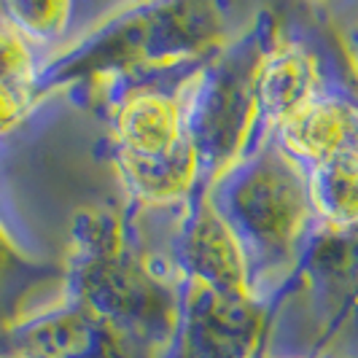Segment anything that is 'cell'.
I'll list each match as a JSON object with an SVG mask.
<instances>
[{
	"label": "cell",
	"mask_w": 358,
	"mask_h": 358,
	"mask_svg": "<svg viewBox=\"0 0 358 358\" xmlns=\"http://www.w3.org/2000/svg\"><path fill=\"white\" fill-rule=\"evenodd\" d=\"M180 288L178 278L138 243L124 202L76 213L62 264V299L167 358L178 329Z\"/></svg>",
	"instance_id": "6da1fadb"
},
{
	"label": "cell",
	"mask_w": 358,
	"mask_h": 358,
	"mask_svg": "<svg viewBox=\"0 0 358 358\" xmlns=\"http://www.w3.org/2000/svg\"><path fill=\"white\" fill-rule=\"evenodd\" d=\"M205 192L245 253L251 294L272 305L321 232L307 170L267 138L253 143Z\"/></svg>",
	"instance_id": "7a4b0ae2"
},
{
	"label": "cell",
	"mask_w": 358,
	"mask_h": 358,
	"mask_svg": "<svg viewBox=\"0 0 358 358\" xmlns=\"http://www.w3.org/2000/svg\"><path fill=\"white\" fill-rule=\"evenodd\" d=\"M218 3H143L116 6L71 52L49 62L41 92L81 78L116 81L208 59L251 17Z\"/></svg>",
	"instance_id": "3957f363"
},
{
	"label": "cell",
	"mask_w": 358,
	"mask_h": 358,
	"mask_svg": "<svg viewBox=\"0 0 358 358\" xmlns=\"http://www.w3.org/2000/svg\"><path fill=\"white\" fill-rule=\"evenodd\" d=\"M323 356H358V227H321L269 305L262 358Z\"/></svg>",
	"instance_id": "277c9868"
},
{
	"label": "cell",
	"mask_w": 358,
	"mask_h": 358,
	"mask_svg": "<svg viewBox=\"0 0 358 358\" xmlns=\"http://www.w3.org/2000/svg\"><path fill=\"white\" fill-rule=\"evenodd\" d=\"M275 19L256 14L234 38L215 49L194 73L186 108V135L199 162L202 186L213 183L253 141V78Z\"/></svg>",
	"instance_id": "5b68a950"
},
{
	"label": "cell",
	"mask_w": 358,
	"mask_h": 358,
	"mask_svg": "<svg viewBox=\"0 0 358 358\" xmlns=\"http://www.w3.org/2000/svg\"><path fill=\"white\" fill-rule=\"evenodd\" d=\"M202 62L108 81L106 119L110 157L164 159L189 145V90Z\"/></svg>",
	"instance_id": "8992f818"
},
{
	"label": "cell",
	"mask_w": 358,
	"mask_h": 358,
	"mask_svg": "<svg viewBox=\"0 0 358 358\" xmlns=\"http://www.w3.org/2000/svg\"><path fill=\"white\" fill-rule=\"evenodd\" d=\"M342 81H350L342 52L334 57L321 36L302 24L275 22L253 78L256 127L251 145L272 138L299 108Z\"/></svg>",
	"instance_id": "52a82bcc"
},
{
	"label": "cell",
	"mask_w": 358,
	"mask_h": 358,
	"mask_svg": "<svg viewBox=\"0 0 358 358\" xmlns=\"http://www.w3.org/2000/svg\"><path fill=\"white\" fill-rule=\"evenodd\" d=\"M269 305L253 294L183 283L176 340L167 358H262Z\"/></svg>",
	"instance_id": "ba28073f"
},
{
	"label": "cell",
	"mask_w": 358,
	"mask_h": 358,
	"mask_svg": "<svg viewBox=\"0 0 358 358\" xmlns=\"http://www.w3.org/2000/svg\"><path fill=\"white\" fill-rule=\"evenodd\" d=\"M176 267L183 283L229 294H251L245 253L205 189H199L186 205L176 240Z\"/></svg>",
	"instance_id": "9c48e42d"
},
{
	"label": "cell",
	"mask_w": 358,
	"mask_h": 358,
	"mask_svg": "<svg viewBox=\"0 0 358 358\" xmlns=\"http://www.w3.org/2000/svg\"><path fill=\"white\" fill-rule=\"evenodd\" d=\"M272 141L305 170L358 148V90L350 81L326 90L275 129Z\"/></svg>",
	"instance_id": "30bf717a"
},
{
	"label": "cell",
	"mask_w": 358,
	"mask_h": 358,
	"mask_svg": "<svg viewBox=\"0 0 358 358\" xmlns=\"http://www.w3.org/2000/svg\"><path fill=\"white\" fill-rule=\"evenodd\" d=\"M122 192L138 208H176L186 205L202 186L199 162L192 143L164 159H124L110 157Z\"/></svg>",
	"instance_id": "8fae6325"
},
{
	"label": "cell",
	"mask_w": 358,
	"mask_h": 358,
	"mask_svg": "<svg viewBox=\"0 0 358 358\" xmlns=\"http://www.w3.org/2000/svg\"><path fill=\"white\" fill-rule=\"evenodd\" d=\"M84 14H87V6L68 3V0H43V3L19 0V3L0 6V17L6 19L33 49L43 54L46 62H54L57 57L71 52L73 46L87 36V33H81L84 22L94 24L103 19V14L100 17H84Z\"/></svg>",
	"instance_id": "7c38bea8"
},
{
	"label": "cell",
	"mask_w": 358,
	"mask_h": 358,
	"mask_svg": "<svg viewBox=\"0 0 358 358\" xmlns=\"http://www.w3.org/2000/svg\"><path fill=\"white\" fill-rule=\"evenodd\" d=\"M310 194L323 229L358 227V148H348L307 170Z\"/></svg>",
	"instance_id": "4fadbf2b"
},
{
	"label": "cell",
	"mask_w": 358,
	"mask_h": 358,
	"mask_svg": "<svg viewBox=\"0 0 358 358\" xmlns=\"http://www.w3.org/2000/svg\"><path fill=\"white\" fill-rule=\"evenodd\" d=\"M62 283V267L54 269L30 259L0 218V334L22 321V305L43 283Z\"/></svg>",
	"instance_id": "5bb4252c"
},
{
	"label": "cell",
	"mask_w": 358,
	"mask_h": 358,
	"mask_svg": "<svg viewBox=\"0 0 358 358\" xmlns=\"http://www.w3.org/2000/svg\"><path fill=\"white\" fill-rule=\"evenodd\" d=\"M49 62L0 17V84L41 97V81Z\"/></svg>",
	"instance_id": "9a60e30c"
},
{
	"label": "cell",
	"mask_w": 358,
	"mask_h": 358,
	"mask_svg": "<svg viewBox=\"0 0 358 358\" xmlns=\"http://www.w3.org/2000/svg\"><path fill=\"white\" fill-rule=\"evenodd\" d=\"M38 97L19 92L8 84H0V138L11 135L14 129L24 124V119L33 113Z\"/></svg>",
	"instance_id": "2e32d148"
},
{
	"label": "cell",
	"mask_w": 358,
	"mask_h": 358,
	"mask_svg": "<svg viewBox=\"0 0 358 358\" xmlns=\"http://www.w3.org/2000/svg\"><path fill=\"white\" fill-rule=\"evenodd\" d=\"M334 27H337V41H340V52L345 57L348 73L358 90V8L337 11Z\"/></svg>",
	"instance_id": "e0dca14e"
},
{
	"label": "cell",
	"mask_w": 358,
	"mask_h": 358,
	"mask_svg": "<svg viewBox=\"0 0 358 358\" xmlns=\"http://www.w3.org/2000/svg\"><path fill=\"white\" fill-rule=\"evenodd\" d=\"M323 358H358V356H323Z\"/></svg>",
	"instance_id": "ac0fdd59"
},
{
	"label": "cell",
	"mask_w": 358,
	"mask_h": 358,
	"mask_svg": "<svg viewBox=\"0 0 358 358\" xmlns=\"http://www.w3.org/2000/svg\"><path fill=\"white\" fill-rule=\"evenodd\" d=\"M0 358H33V356H0Z\"/></svg>",
	"instance_id": "d6986e66"
}]
</instances>
